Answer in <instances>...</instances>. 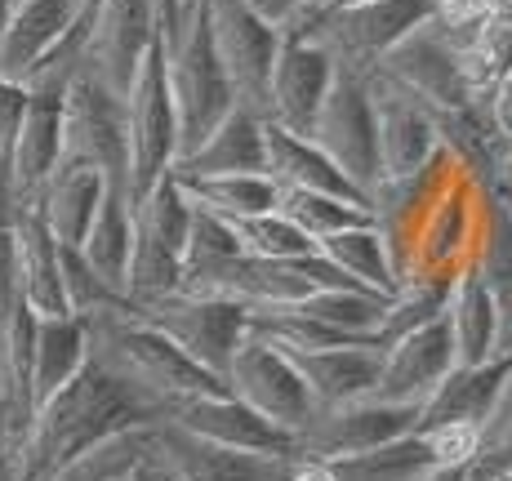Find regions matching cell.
Returning a JSON list of instances; mask_svg holds the SVG:
<instances>
[{
	"label": "cell",
	"mask_w": 512,
	"mask_h": 481,
	"mask_svg": "<svg viewBox=\"0 0 512 481\" xmlns=\"http://www.w3.org/2000/svg\"><path fill=\"white\" fill-rule=\"evenodd\" d=\"M58 277H63V299L72 317H94V312L121 308V294L107 286L103 277L85 263V254L76 245H58Z\"/></svg>",
	"instance_id": "obj_39"
},
{
	"label": "cell",
	"mask_w": 512,
	"mask_h": 481,
	"mask_svg": "<svg viewBox=\"0 0 512 481\" xmlns=\"http://www.w3.org/2000/svg\"><path fill=\"white\" fill-rule=\"evenodd\" d=\"M423 481H472V468L468 464H437Z\"/></svg>",
	"instance_id": "obj_44"
},
{
	"label": "cell",
	"mask_w": 512,
	"mask_h": 481,
	"mask_svg": "<svg viewBox=\"0 0 512 481\" xmlns=\"http://www.w3.org/2000/svg\"><path fill=\"white\" fill-rule=\"evenodd\" d=\"M241 5L250 9V14H259L268 27H277V32H281V27L290 23L294 14H303V9H312V5H321V0H241Z\"/></svg>",
	"instance_id": "obj_42"
},
{
	"label": "cell",
	"mask_w": 512,
	"mask_h": 481,
	"mask_svg": "<svg viewBox=\"0 0 512 481\" xmlns=\"http://www.w3.org/2000/svg\"><path fill=\"white\" fill-rule=\"evenodd\" d=\"M312 143L357 183V192L374 196L379 188V143H374V103H370V85H366V67L357 63H339L334 58V81L321 112L312 121Z\"/></svg>",
	"instance_id": "obj_4"
},
{
	"label": "cell",
	"mask_w": 512,
	"mask_h": 481,
	"mask_svg": "<svg viewBox=\"0 0 512 481\" xmlns=\"http://www.w3.org/2000/svg\"><path fill=\"white\" fill-rule=\"evenodd\" d=\"M205 18H210V36L223 72H228L236 107L268 121V85L281 32L263 23L259 14H250L241 0H205Z\"/></svg>",
	"instance_id": "obj_12"
},
{
	"label": "cell",
	"mask_w": 512,
	"mask_h": 481,
	"mask_svg": "<svg viewBox=\"0 0 512 481\" xmlns=\"http://www.w3.org/2000/svg\"><path fill=\"white\" fill-rule=\"evenodd\" d=\"M107 196V179L90 165H72L58 161V170L49 174V183L36 196V214L45 219V228L54 232L58 245H81L85 232H90L98 205Z\"/></svg>",
	"instance_id": "obj_27"
},
{
	"label": "cell",
	"mask_w": 512,
	"mask_h": 481,
	"mask_svg": "<svg viewBox=\"0 0 512 481\" xmlns=\"http://www.w3.org/2000/svg\"><path fill=\"white\" fill-rule=\"evenodd\" d=\"M130 245H134V205L130 192L121 183H107V196L98 205L90 232L76 250L85 254V263L125 299V268H130Z\"/></svg>",
	"instance_id": "obj_31"
},
{
	"label": "cell",
	"mask_w": 512,
	"mask_h": 481,
	"mask_svg": "<svg viewBox=\"0 0 512 481\" xmlns=\"http://www.w3.org/2000/svg\"><path fill=\"white\" fill-rule=\"evenodd\" d=\"M477 237H481V188L468 174H459V179L432 201V210L423 214L397 281L455 277L459 268L472 263V254H477Z\"/></svg>",
	"instance_id": "obj_11"
},
{
	"label": "cell",
	"mask_w": 512,
	"mask_h": 481,
	"mask_svg": "<svg viewBox=\"0 0 512 481\" xmlns=\"http://www.w3.org/2000/svg\"><path fill=\"white\" fill-rule=\"evenodd\" d=\"M495 481H504V477H495Z\"/></svg>",
	"instance_id": "obj_50"
},
{
	"label": "cell",
	"mask_w": 512,
	"mask_h": 481,
	"mask_svg": "<svg viewBox=\"0 0 512 481\" xmlns=\"http://www.w3.org/2000/svg\"><path fill=\"white\" fill-rule=\"evenodd\" d=\"M165 424L183 428V433L201 441H214L223 450H245V455H272V459L294 455V437L272 419H263L259 410H250L241 397H232V392H205V397L179 401L165 415Z\"/></svg>",
	"instance_id": "obj_17"
},
{
	"label": "cell",
	"mask_w": 512,
	"mask_h": 481,
	"mask_svg": "<svg viewBox=\"0 0 512 481\" xmlns=\"http://www.w3.org/2000/svg\"><path fill=\"white\" fill-rule=\"evenodd\" d=\"M130 308V303H125ZM134 317H143L147 326H156L165 339L179 352L196 361L201 370H210L214 379L228 375L236 348L250 335V312L241 303L228 299H210V294H165L156 303H143V308H130Z\"/></svg>",
	"instance_id": "obj_5"
},
{
	"label": "cell",
	"mask_w": 512,
	"mask_h": 481,
	"mask_svg": "<svg viewBox=\"0 0 512 481\" xmlns=\"http://www.w3.org/2000/svg\"><path fill=\"white\" fill-rule=\"evenodd\" d=\"M290 308H299L303 317L321 321V326L334 330V335L366 343L374 335V326H379L383 308H388V294H374L366 286H334V290L308 294V299L290 303Z\"/></svg>",
	"instance_id": "obj_35"
},
{
	"label": "cell",
	"mask_w": 512,
	"mask_h": 481,
	"mask_svg": "<svg viewBox=\"0 0 512 481\" xmlns=\"http://www.w3.org/2000/svg\"><path fill=\"white\" fill-rule=\"evenodd\" d=\"M85 330H90V357L98 366H107L130 388H139L143 397H152L165 415H170L179 401L205 397V392H228L223 379H214L210 370H201L156 326H147L143 317H134L125 303L121 308H107V312L85 317Z\"/></svg>",
	"instance_id": "obj_2"
},
{
	"label": "cell",
	"mask_w": 512,
	"mask_h": 481,
	"mask_svg": "<svg viewBox=\"0 0 512 481\" xmlns=\"http://www.w3.org/2000/svg\"><path fill=\"white\" fill-rule=\"evenodd\" d=\"M450 370H455V343H450V321L441 312L437 321L383 348V366L370 397L388 401V406H423Z\"/></svg>",
	"instance_id": "obj_18"
},
{
	"label": "cell",
	"mask_w": 512,
	"mask_h": 481,
	"mask_svg": "<svg viewBox=\"0 0 512 481\" xmlns=\"http://www.w3.org/2000/svg\"><path fill=\"white\" fill-rule=\"evenodd\" d=\"M174 179V174H170ZM183 196L219 219H254L277 210V179L272 174H210V179H174Z\"/></svg>",
	"instance_id": "obj_33"
},
{
	"label": "cell",
	"mask_w": 512,
	"mask_h": 481,
	"mask_svg": "<svg viewBox=\"0 0 512 481\" xmlns=\"http://www.w3.org/2000/svg\"><path fill=\"white\" fill-rule=\"evenodd\" d=\"M14 268L23 303L36 321L72 317L63 299V277H58V241L36 214V205H14Z\"/></svg>",
	"instance_id": "obj_23"
},
{
	"label": "cell",
	"mask_w": 512,
	"mask_h": 481,
	"mask_svg": "<svg viewBox=\"0 0 512 481\" xmlns=\"http://www.w3.org/2000/svg\"><path fill=\"white\" fill-rule=\"evenodd\" d=\"M508 370H512V348H504L490 361H481V366H455L446 379H441V388L419 406L415 428H441V424L481 428V419L490 415L499 388H504Z\"/></svg>",
	"instance_id": "obj_25"
},
{
	"label": "cell",
	"mask_w": 512,
	"mask_h": 481,
	"mask_svg": "<svg viewBox=\"0 0 512 481\" xmlns=\"http://www.w3.org/2000/svg\"><path fill=\"white\" fill-rule=\"evenodd\" d=\"M85 14V0H14L5 41H0V76L23 85L32 67L63 41Z\"/></svg>",
	"instance_id": "obj_21"
},
{
	"label": "cell",
	"mask_w": 512,
	"mask_h": 481,
	"mask_svg": "<svg viewBox=\"0 0 512 481\" xmlns=\"http://www.w3.org/2000/svg\"><path fill=\"white\" fill-rule=\"evenodd\" d=\"M432 18V0H357V5H312L308 27L339 63L370 67L397 41Z\"/></svg>",
	"instance_id": "obj_8"
},
{
	"label": "cell",
	"mask_w": 512,
	"mask_h": 481,
	"mask_svg": "<svg viewBox=\"0 0 512 481\" xmlns=\"http://www.w3.org/2000/svg\"><path fill=\"white\" fill-rule=\"evenodd\" d=\"M446 321H450V343H455V366H481V361L504 352L499 348V308L490 299V290L481 286L472 263L455 272Z\"/></svg>",
	"instance_id": "obj_28"
},
{
	"label": "cell",
	"mask_w": 512,
	"mask_h": 481,
	"mask_svg": "<svg viewBox=\"0 0 512 481\" xmlns=\"http://www.w3.org/2000/svg\"><path fill=\"white\" fill-rule=\"evenodd\" d=\"M370 103H374V143H379V183L410 179L441 152V134L432 112L415 94L392 85L383 72L366 67Z\"/></svg>",
	"instance_id": "obj_16"
},
{
	"label": "cell",
	"mask_w": 512,
	"mask_h": 481,
	"mask_svg": "<svg viewBox=\"0 0 512 481\" xmlns=\"http://www.w3.org/2000/svg\"><path fill=\"white\" fill-rule=\"evenodd\" d=\"M116 481H174V473L165 468V459H161V455H147L139 468H130V473L116 477Z\"/></svg>",
	"instance_id": "obj_43"
},
{
	"label": "cell",
	"mask_w": 512,
	"mask_h": 481,
	"mask_svg": "<svg viewBox=\"0 0 512 481\" xmlns=\"http://www.w3.org/2000/svg\"><path fill=\"white\" fill-rule=\"evenodd\" d=\"M125 134H130V205L170 174L179 156V116H174L170 76H165V41L147 49L139 76L125 90Z\"/></svg>",
	"instance_id": "obj_7"
},
{
	"label": "cell",
	"mask_w": 512,
	"mask_h": 481,
	"mask_svg": "<svg viewBox=\"0 0 512 481\" xmlns=\"http://www.w3.org/2000/svg\"><path fill=\"white\" fill-rule=\"evenodd\" d=\"M165 76H170L174 116H179V156H187L192 147H201L210 139L214 125L236 107L228 72H223L219 49H214V36H210L205 0H196L183 36L165 49Z\"/></svg>",
	"instance_id": "obj_3"
},
{
	"label": "cell",
	"mask_w": 512,
	"mask_h": 481,
	"mask_svg": "<svg viewBox=\"0 0 512 481\" xmlns=\"http://www.w3.org/2000/svg\"><path fill=\"white\" fill-rule=\"evenodd\" d=\"M23 107H27V90L0 76V161L5 165H9V147L18 139V125H23Z\"/></svg>",
	"instance_id": "obj_41"
},
{
	"label": "cell",
	"mask_w": 512,
	"mask_h": 481,
	"mask_svg": "<svg viewBox=\"0 0 512 481\" xmlns=\"http://www.w3.org/2000/svg\"><path fill=\"white\" fill-rule=\"evenodd\" d=\"M486 116H490V130H495V139L499 147H504V161H508V170H512V67L504 72V81L495 85L486 98Z\"/></svg>",
	"instance_id": "obj_40"
},
{
	"label": "cell",
	"mask_w": 512,
	"mask_h": 481,
	"mask_svg": "<svg viewBox=\"0 0 512 481\" xmlns=\"http://www.w3.org/2000/svg\"><path fill=\"white\" fill-rule=\"evenodd\" d=\"M504 481H512V473H508V477H504Z\"/></svg>",
	"instance_id": "obj_49"
},
{
	"label": "cell",
	"mask_w": 512,
	"mask_h": 481,
	"mask_svg": "<svg viewBox=\"0 0 512 481\" xmlns=\"http://www.w3.org/2000/svg\"><path fill=\"white\" fill-rule=\"evenodd\" d=\"M308 14H294L281 27V45H277V63H272V85H268V121H277L290 134H312V121L321 112L334 81V54L312 36Z\"/></svg>",
	"instance_id": "obj_10"
},
{
	"label": "cell",
	"mask_w": 512,
	"mask_h": 481,
	"mask_svg": "<svg viewBox=\"0 0 512 481\" xmlns=\"http://www.w3.org/2000/svg\"><path fill=\"white\" fill-rule=\"evenodd\" d=\"M161 419L165 410L152 397H143L139 388L85 357V366L32 410L27 433L9 459V481H54L98 441L125 433V428L161 424Z\"/></svg>",
	"instance_id": "obj_1"
},
{
	"label": "cell",
	"mask_w": 512,
	"mask_h": 481,
	"mask_svg": "<svg viewBox=\"0 0 512 481\" xmlns=\"http://www.w3.org/2000/svg\"><path fill=\"white\" fill-rule=\"evenodd\" d=\"M156 41H161V27H156L152 0H103L90 18L81 72H90L94 81L125 98Z\"/></svg>",
	"instance_id": "obj_15"
},
{
	"label": "cell",
	"mask_w": 512,
	"mask_h": 481,
	"mask_svg": "<svg viewBox=\"0 0 512 481\" xmlns=\"http://www.w3.org/2000/svg\"><path fill=\"white\" fill-rule=\"evenodd\" d=\"M174 179H210V174H268V152H263V116L232 107L214 134L201 147L170 165Z\"/></svg>",
	"instance_id": "obj_24"
},
{
	"label": "cell",
	"mask_w": 512,
	"mask_h": 481,
	"mask_svg": "<svg viewBox=\"0 0 512 481\" xmlns=\"http://www.w3.org/2000/svg\"><path fill=\"white\" fill-rule=\"evenodd\" d=\"M192 9H196V0H183V14H187V18H192ZM183 27H187V23H183Z\"/></svg>",
	"instance_id": "obj_46"
},
{
	"label": "cell",
	"mask_w": 512,
	"mask_h": 481,
	"mask_svg": "<svg viewBox=\"0 0 512 481\" xmlns=\"http://www.w3.org/2000/svg\"><path fill=\"white\" fill-rule=\"evenodd\" d=\"M223 384H228L232 397H241L245 406L259 410L263 419H272V424L285 428L290 437H299L321 410L312 388L303 384V375L294 370L290 352L277 348V343L263 335L241 339Z\"/></svg>",
	"instance_id": "obj_9"
},
{
	"label": "cell",
	"mask_w": 512,
	"mask_h": 481,
	"mask_svg": "<svg viewBox=\"0 0 512 481\" xmlns=\"http://www.w3.org/2000/svg\"><path fill=\"white\" fill-rule=\"evenodd\" d=\"M285 352H290L294 370L303 375V384L312 388L317 406H343V401L370 397L383 366V352L370 348V343H330V348H285Z\"/></svg>",
	"instance_id": "obj_22"
},
{
	"label": "cell",
	"mask_w": 512,
	"mask_h": 481,
	"mask_svg": "<svg viewBox=\"0 0 512 481\" xmlns=\"http://www.w3.org/2000/svg\"><path fill=\"white\" fill-rule=\"evenodd\" d=\"M263 152H268V174L277 179V188L330 192V196H343V201L370 205L366 196L357 192V183H352L317 143L303 139V134L281 130L277 121H263Z\"/></svg>",
	"instance_id": "obj_26"
},
{
	"label": "cell",
	"mask_w": 512,
	"mask_h": 481,
	"mask_svg": "<svg viewBox=\"0 0 512 481\" xmlns=\"http://www.w3.org/2000/svg\"><path fill=\"white\" fill-rule=\"evenodd\" d=\"M419 406H388V401L357 397L343 406H321L317 419L294 437V459H317V464H334V459L366 455L374 446L415 433Z\"/></svg>",
	"instance_id": "obj_14"
},
{
	"label": "cell",
	"mask_w": 512,
	"mask_h": 481,
	"mask_svg": "<svg viewBox=\"0 0 512 481\" xmlns=\"http://www.w3.org/2000/svg\"><path fill=\"white\" fill-rule=\"evenodd\" d=\"M370 67L388 76L392 85H401L406 94H415L428 112H459V107L481 103L477 90H472V81H468L464 54H459L432 23L415 27L406 41H397Z\"/></svg>",
	"instance_id": "obj_13"
},
{
	"label": "cell",
	"mask_w": 512,
	"mask_h": 481,
	"mask_svg": "<svg viewBox=\"0 0 512 481\" xmlns=\"http://www.w3.org/2000/svg\"><path fill=\"white\" fill-rule=\"evenodd\" d=\"M156 455L165 459L174 481H285V459L223 450L214 441L165 424V419L156 424Z\"/></svg>",
	"instance_id": "obj_20"
},
{
	"label": "cell",
	"mask_w": 512,
	"mask_h": 481,
	"mask_svg": "<svg viewBox=\"0 0 512 481\" xmlns=\"http://www.w3.org/2000/svg\"><path fill=\"white\" fill-rule=\"evenodd\" d=\"M326 5H357V0H326Z\"/></svg>",
	"instance_id": "obj_48"
},
{
	"label": "cell",
	"mask_w": 512,
	"mask_h": 481,
	"mask_svg": "<svg viewBox=\"0 0 512 481\" xmlns=\"http://www.w3.org/2000/svg\"><path fill=\"white\" fill-rule=\"evenodd\" d=\"M63 161L90 165L107 183L130 192V134L125 98L112 94L90 72H76L63 94Z\"/></svg>",
	"instance_id": "obj_6"
},
{
	"label": "cell",
	"mask_w": 512,
	"mask_h": 481,
	"mask_svg": "<svg viewBox=\"0 0 512 481\" xmlns=\"http://www.w3.org/2000/svg\"><path fill=\"white\" fill-rule=\"evenodd\" d=\"M277 210L303 232V237L317 241V250L326 237H339V232H348V228H366V223H374L370 205L343 201V196H330V192H308V188H281Z\"/></svg>",
	"instance_id": "obj_36"
},
{
	"label": "cell",
	"mask_w": 512,
	"mask_h": 481,
	"mask_svg": "<svg viewBox=\"0 0 512 481\" xmlns=\"http://www.w3.org/2000/svg\"><path fill=\"white\" fill-rule=\"evenodd\" d=\"M90 357V330L85 317H45L36 321L32 335V370H27V392L32 410L41 406L49 392H58Z\"/></svg>",
	"instance_id": "obj_30"
},
{
	"label": "cell",
	"mask_w": 512,
	"mask_h": 481,
	"mask_svg": "<svg viewBox=\"0 0 512 481\" xmlns=\"http://www.w3.org/2000/svg\"><path fill=\"white\" fill-rule=\"evenodd\" d=\"M512 473V370L499 388L490 415L481 419L477 459H472V481H495Z\"/></svg>",
	"instance_id": "obj_38"
},
{
	"label": "cell",
	"mask_w": 512,
	"mask_h": 481,
	"mask_svg": "<svg viewBox=\"0 0 512 481\" xmlns=\"http://www.w3.org/2000/svg\"><path fill=\"white\" fill-rule=\"evenodd\" d=\"M9 14H14V0H0V41H5V27H9Z\"/></svg>",
	"instance_id": "obj_45"
},
{
	"label": "cell",
	"mask_w": 512,
	"mask_h": 481,
	"mask_svg": "<svg viewBox=\"0 0 512 481\" xmlns=\"http://www.w3.org/2000/svg\"><path fill=\"white\" fill-rule=\"evenodd\" d=\"M27 107H23V125L18 139L9 147V196L14 205H32L41 188L49 183V174L63 161V94L58 85H23Z\"/></svg>",
	"instance_id": "obj_19"
},
{
	"label": "cell",
	"mask_w": 512,
	"mask_h": 481,
	"mask_svg": "<svg viewBox=\"0 0 512 481\" xmlns=\"http://www.w3.org/2000/svg\"><path fill=\"white\" fill-rule=\"evenodd\" d=\"M472 268L499 308V348H512V210L504 196L481 192V237Z\"/></svg>",
	"instance_id": "obj_29"
},
{
	"label": "cell",
	"mask_w": 512,
	"mask_h": 481,
	"mask_svg": "<svg viewBox=\"0 0 512 481\" xmlns=\"http://www.w3.org/2000/svg\"><path fill=\"white\" fill-rule=\"evenodd\" d=\"M437 464L441 459L428 433H406L388 446L366 450V455L334 459V464H326V473L330 481H423Z\"/></svg>",
	"instance_id": "obj_32"
},
{
	"label": "cell",
	"mask_w": 512,
	"mask_h": 481,
	"mask_svg": "<svg viewBox=\"0 0 512 481\" xmlns=\"http://www.w3.org/2000/svg\"><path fill=\"white\" fill-rule=\"evenodd\" d=\"M321 254H326L348 281H357V286H366L374 294H388L392 299V294L401 290L397 268H392V254H388V245H383L374 223H366V228H348V232H339V237H326L321 241Z\"/></svg>",
	"instance_id": "obj_34"
},
{
	"label": "cell",
	"mask_w": 512,
	"mask_h": 481,
	"mask_svg": "<svg viewBox=\"0 0 512 481\" xmlns=\"http://www.w3.org/2000/svg\"><path fill=\"white\" fill-rule=\"evenodd\" d=\"M236 241L245 254H259V259H303V254H317V241L303 237L281 210L254 214V219H228Z\"/></svg>",
	"instance_id": "obj_37"
},
{
	"label": "cell",
	"mask_w": 512,
	"mask_h": 481,
	"mask_svg": "<svg viewBox=\"0 0 512 481\" xmlns=\"http://www.w3.org/2000/svg\"><path fill=\"white\" fill-rule=\"evenodd\" d=\"M504 205H508V210H512V179H508V188H504Z\"/></svg>",
	"instance_id": "obj_47"
}]
</instances>
